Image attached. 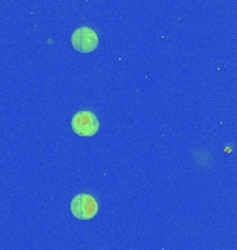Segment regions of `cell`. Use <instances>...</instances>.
<instances>
[{
  "mask_svg": "<svg viewBox=\"0 0 237 250\" xmlns=\"http://www.w3.org/2000/svg\"><path fill=\"white\" fill-rule=\"evenodd\" d=\"M71 42L75 50H78L80 53H90L93 50H96L99 45V36L97 34L89 27L78 28L71 38Z\"/></svg>",
  "mask_w": 237,
  "mask_h": 250,
  "instance_id": "3957f363",
  "label": "cell"
},
{
  "mask_svg": "<svg viewBox=\"0 0 237 250\" xmlns=\"http://www.w3.org/2000/svg\"><path fill=\"white\" fill-rule=\"evenodd\" d=\"M71 126L74 132L79 136H93L97 134L100 128V123L92 111L82 110L72 117Z\"/></svg>",
  "mask_w": 237,
  "mask_h": 250,
  "instance_id": "6da1fadb",
  "label": "cell"
},
{
  "mask_svg": "<svg viewBox=\"0 0 237 250\" xmlns=\"http://www.w3.org/2000/svg\"><path fill=\"white\" fill-rule=\"evenodd\" d=\"M99 206L95 197L82 193L72 199L71 202V213L78 220H90L97 214Z\"/></svg>",
  "mask_w": 237,
  "mask_h": 250,
  "instance_id": "7a4b0ae2",
  "label": "cell"
}]
</instances>
